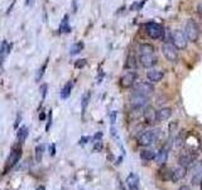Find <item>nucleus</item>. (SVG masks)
<instances>
[{
    "label": "nucleus",
    "instance_id": "nucleus-17",
    "mask_svg": "<svg viewBox=\"0 0 202 190\" xmlns=\"http://www.w3.org/2000/svg\"><path fill=\"white\" fill-rule=\"evenodd\" d=\"M72 31L71 26H70V20H68V14H66L63 18H62V22H61V24H60V28H58V32L61 34L63 33H70Z\"/></svg>",
    "mask_w": 202,
    "mask_h": 190
},
{
    "label": "nucleus",
    "instance_id": "nucleus-11",
    "mask_svg": "<svg viewBox=\"0 0 202 190\" xmlns=\"http://www.w3.org/2000/svg\"><path fill=\"white\" fill-rule=\"evenodd\" d=\"M139 61H140L143 67L150 68V67H153L154 65H157L158 58H157V56L154 53H149V55H140Z\"/></svg>",
    "mask_w": 202,
    "mask_h": 190
},
{
    "label": "nucleus",
    "instance_id": "nucleus-12",
    "mask_svg": "<svg viewBox=\"0 0 202 190\" xmlns=\"http://www.w3.org/2000/svg\"><path fill=\"white\" fill-rule=\"evenodd\" d=\"M143 115H144V119H145V123L147 124H154L158 118H157V112L154 110L153 107H147L143 112Z\"/></svg>",
    "mask_w": 202,
    "mask_h": 190
},
{
    "label": "nucleus",
    "instance_id": "nucleus-7",
    "mask_svg": "<svg viewBox=\"0 0 202 190\" xmlns=\"http://www.w3.org/2000/svg\"><path fill=\"white\" fill-rule=\"evenodd\" d=\"M134 92L137 94H142V95H145V97H148V95H152L154 92V86L152 82H148V81H139V82H135L134 85Z\"/></svg>",
    "mask_w": 202,
    "mask_h": 190
},
{
    "label": "nucleus",
    "instance_id": "nucleus-30",
    "mask_svg": "<svg viewBox=\"0 0 202 190\" xmlns=\"http://www.w3.org/2000/svg\"><path fill=\"white\" fill-rule=\"evenodd\" d=\"M86 65H87V61L85 58H80V60H77L75 62L73 66H75V68H84Z\"/></svg>",
    "mask_w": 202,
    "mask_h": 190
},
{
    "label": "nucleus",
    "instance_id": "nucleus-26",
    "mask_svg": "<svg viewBox=\"0 0 202 190\" xmlns=\"http://www.w3.org/2000/svg\"><path fill=\"white\" fill-rule=\"evenodd\" d=\"M140 157L144 161H150V160H154L156 153H154V151H152V150H143L140 152Z\"/></svg>",
    "mask_w": 202,
    "mask_h": 190
},
{
    "label": "nucleus",
    "instance_id": "nucleus-14",
    "mask_svg": "<svg viewBox=\"0 0 202 190\" xmlns=\"http://www.w3.org/2000/svg\"><path fill=\"white\" fill-rule=\"evenodd\" d=\"M164 74H163V71L162 70H149L148 72H147V79L149 80V82H159L162 81Z\"/></svg>",
    "mask_w": 202,
    "mask_h": 190
},
{
    "label": "nucleus",
    "instance_id": "nucleus-20",
    "mask_svg": "<svg viewBox=\"0 0 202 190\" xmlns=\"http://www.w3.org/2000/svg\"><path fill=\"white\" fill-rule=\"evenodd\" d=\"M28 137V128L25 126H22L20 128H18V132H17V139L19 143H24V141L27 139Z\"/></svg>",
    "mask_w": 202,
    "mask_h": 190
},
{
    "label": "nucleus",
    "instance_id": "nucleus-44",
    "mask_svg": "<svg viewBox=\"0 0 202 190\" xmlns=\"http://www.w3.org/2000/svg\"><path fill=\"white\" fill-rule=\"evenodd\" d=\"M25 4H27L28 7H32L34 4V0H25Z\"/></svg>",
    "mask_w": 202,
    "mask_h": 190
},
{
    "label": "nucleus",
    "instance_id": "nucleus-15",
    "mask_svg": "<svg viewBox=\"0 0 202 190\" xmlns=\"http://www.w3.org/2000/svg\"><path fill=\"white\" fill-rule=\"evenodd\" d=\"M138 184H139V176L137 174L132 172L126 178V185H128L129 190H138Z\"/></svg>",
    "mask_w": 202,
    "mask_h": 190
},
{
    "label": "nucleus",
    "instance_id": "nucleus-6",
    "mask_svg": "<svg viewBox=\"0 0 202 190\" xmlns=\"http://www.w3.org/2000/svg\"><path fill=\"white\" fill-rule=\"evenodd\" d=\"M187 42H188V39H187L186 34L182 31H180V29L173 31V33H172V43L176 46L177 50H185L187 47Z\"/></svg>",
    "mask_w": 202,
    "mask_h": 190
},
{
    "label": "nucleus",
    "instance_id": "nucleus-18",
    "mask_svg": "<svg viewBox=\"0 0 202 190\" xmlns=\"http://www.w3.org/2000/svg\"><path fill=\"white\" fill-rule=\"evenodd\" d=\"M13 50V43H8L7 41H3L2 44H0V56L2 57H7Z\"/></svg>",
    "mask_w": 202,
    "mask_h": 190
},
{
    "label": "nucleus",
    "instance_id": "nucleus-38",
    "mask_svg": "<svg viewBox=\"0 0 202 190\" xmlns=\"http://www.w3.org/2000/svg\"><path fill=\"white\" fill-rule=\"evenodd\" d=\"M14 5H15V0H13V3L9 5V8H8V10H7V14L9 15L10 13H12V10H13V8H14Z\"/></svg>",
    "mask_w": 202,
    "mask_h": 190
},
{
    "label": "nucleus",
    "instance_id": "nucleus-21",
    "mask_svg": "<svg viewBox=\"0 0 202 190\" xmlns=\"http://www.w3.org/2000/svg\"><path fill=\"white\" fill-rule=\"evenodd\" d=\"M72 88H73V81H68L61 90V98L65 100V99H68L70 95H71V91H72Z\"/></svg>",
    "mask_w": 202,
    "mask_h": 190
},
{
    "label": "nucleus",
    "instance_id": "nucleus-27",
    "mask_svg": "<svg viewBox=\"0 0 202 190\" xmlns=\"http://www.w3.org/2000/svg\"><path fill=\"white\" fill-rule=\"evenodd\" d=\"M90 97H91V94L87 91L86 94H84V97H82V103H81V112H82V117L85 115V112H86V108L89 105V102H90Z\"/></svg>",
    "mask_w": 202,
    "mask_h": 190
},
{
    "label": "nucleus",
    "instance_id": "nucleus-33",
    "mask_svg": "<svg viewBox=\"0 0 202 190\" xmlns=\"http://www.w3.org/2000/svg\"><path fill=\"white\" fill-rule=\"evenodd\" d=\"M101 150H103V142H101V141H96L95 145H94V151L95 152H100Z\"/></svg>",
    "mask_w": 202,
    "mask_h": 190
},
{
    "label": "nucleus",
    "instance_id": "nucleus-29",
    "mask_svg": "<svg viewBox=\"0 0 202 190\" xmlns=\"http://www.w3.org/2000/svg\"><path fill=\"white\" fill-rule=\"evenodd\" d=\"M135 66H137L135 57H134V56H129L128 60H126V65H125V67H126V68H134Z\"/></svg>",
    "mask_w": 202,
    "mask_h": 190
},
{
    "label": "nucleus",
    "instance_id": "nucleus-34",
    "mask_svg": "<svg viewBox=\"0 0 202 190\" xmlns=\"http://www.w3.org/2000/svg\"><path fill=\"white\" fill-rule=\"evenodd\" d=\"M47 90H48V85H47V84H43V85L41 86V91H42V102H44V99H46Z\"/></svg>",
    "mask_w": 202,
    "mask_h": 190
},
{
    "label": "nucleus",
    "instance_id": "nucleus-5",
    "mask_svg": "<svg viewBox=\"0 0 202 190\" xmlns=\"http://www.w3.org/2000/svg\"><path fill=\"white\" fill-rule=\"evenodd\" d=\"M22 143H18L15 145V146H13V148H12V153H10V156H9V158H8V161H7V168H5V172L8 171V170H10L12 168H14V166L19 162V160H20V157H22V146H20Z\"/></svg>",
    "mask_w": 202,
    "mask_h": 190
},
{
    "label": "nucleus",
    "instance_id": "nucleus-25",
    "mask_svg": "<svg viewBox=\"0 0 202 190\" xmlns=\"http://www.w3.org/2000/svg\"><path fill=\"white\" fill-rule=\"evenodd\" d=\"M159 178L163 180V181H168V180H172V170L168 169V168H162L159 170Z\"/></svg>",
    "mask_w": 202,
    "mask_h": 190
},
{
    "label": "nucleus",
    "instance_id": "nucleus-13",
    "mask_svg": "<svg viewBox=\"0 0 202 190\" xmlns=\"http://www.w3.org/2000/svg\"><path fill=\"white\" fill-rule=\"evenodd\" d=\"M186 174H187V168H186V166H182V165L177 166L174 170H172V181L177 182V181L182 180L186 176Z\"/></svg>",
    "mask_w": 202,
    "mask_h": 190
},
{
    "label": "nucleus",
    "instance_id": "nucleus-10",
    "mask_svg": "<svg viewBox=\"0 0 202 190\" xmlns=\"http://www.w3.org/2000/svg\"><path fill=\"white\" fill-rule=\"evenodd\" d=\"M148 103V97L145 95H142V94H137V92H133L132 97H130V104L133 108L135 109H140L143 107H145Z\"/></svg>",
    "mask_w": 202,
    "mask_h": 190
},
{
    "label": "nucleus",
    "instance_id": "nucleus-8",
    "mask_svg": "<svg viewBox=\"0 0 202 190\" xmlns=\"http://www.w3.org/2000/svg\"><path fill=\"white\" fill-rule=\"evenodd\" d=\"M197 156H198V153L196 152V151H191V150H188V151H183V152H181V155H180V163L182 165V166H190V165H192L195 161H196V158H197Z\"/></svg>",
    "mask_w": 202,
    "mask_h": 190
},
{
    "label": "nucleus",
    "instance_id": "nucleus-16",
    "mask_svg": "<svg viewBox=\"0 0 202 190\" xmlns=\"http://www.w3.org/2000/svg\"><path fill=\"white\" fill-rule=\"evenodd\" d=\"M171 117H172V109L171 108H162V109H159L157 112V118H158V121H161V122L168 121Z\"/></svg>",
    "mask_w": 202,
    "mask_h": 190
},
{
    "label": "nucleus",
    "instance_id": "nucleus-3",
    "mask_svg": "<svg viewBox=\"0 0 202 190\" xmlns=\"http://www.w3.org/2000/svg\"><path fill=\"white\" fill-rule=\"evenodd\" d=\"M159 129H152V131H145L143 132L139 138H138V142L140 146H149V145H153L154 142L158 139L159 137Z\"/></svg>",
    "mask_w": 202,
    "mask_h": 190
},
{
    "label": "nucleus",
    "instance_id": "nucleus-9",
    "mask_svg": "<svg viewBox=\"0 0 202 190\" xmlns=\"http://www.w3.org/2000/svg\"><path fill=\"white\" fill-rule=\"evenodd\" d=\"M137 81V74L134 71H126V72L120 78V86L124 89L132 88Z\"/></svg>",
    "mask_w": 202,
    "mask_h": 190
},
{
    "label": "nucleus",
    "instance_id": "nucleus-23",
    "mask_svg": "<svg viewBox=\"0 0 202 190\" xmlns=\"http://www.w3.org/2000/svg\"><path fill=\"white\" fill-rule=\"evenodd\" d=\"M84 47H85L84 42H76V43H73V44L71 46V48H70V55H71V56L79 55V53L84 50Z\"/></svg>",
    "mask_w": 202,
    "mask_h": 190
},
{
    "label": "nucleus",
    "instance_id": "nucleus-42",
    "mask_svg": "<svg viewBox=\"0 0 202 190\" xmlns=\"http://www.w3.org/2000/svg\"><path fill=\"white\" fill-rule=\"evenodd\" d=\"M56 155V145L50 146V156H55Z\"/></svg>",
    "mask_w": 202,
    "mask_h": 190
},
{
    "label": "nucleus",
    "instance_id": "nucleus-40",
    "mask_svg": "<svg viewBox=\"0 0 202 190\" xmlns=\"http://www.w3.org/2000/svg\"><path fill=\"white\" fill-rule=\"evenodd\" d=\"M101 137H103V133L99 132V133H96V134L94 136V141H95V142H96V141H100V139H101Z\"/></svg>",
    "mask_w": 202,
    "mask_h": 190
},
{
    "label": "nucleus",
    "instance_id": "nucleus-43",
    "mask_svg": "<svg viewBox=\"0 0 202 190\" xmlns=\"http://www.w3.org/2000/svg\"><path fill=\"white\" fill-rule=\"evenodd\" d=\"M3 63H4V57L0 56V74L3 72Z\"/></svg>",
    "mask_w": 202,
    "mask_h": 190
},
{
    "label": "nucleus",
    "instance_id": "nucleus-4",
    "mask_svg": "<svg viewBox=\"0 0 202 190\" xmlns=\"http://www.w3.org/2000/svg\"><path fill=\"white\" fill-rule=\"evenodd\" d=\"M162 53L164 58L169 62H177V60H178V52H177L176 46L172 42H164L162 44Z\"/></svg>",
    "mask_w": 202,
    "mask_h": 190
},
{
    "label": "nucleus",
    "instance_id": "nucleus-22",
    "mask_svg": "<svg viewBox=\"0 0 202 190\" xmlns=\"http://www.w3.org/2000/svg\"><path fill=\"white\" fill-rule=\"evenodd\" d=\"M139 52L140 55H149V53H154V47L150 43H142L139 46Z\"/></svg>",
    "mask_w": 202,
    "mask_h": 190
},
{
    "label": "nucleus",
    "instance_id": "nucleus-41",
    "mask_svg": "<svg viewBox=\"0 0 202 190\" xmlns=\"http://www.w3.org/2000/svg\"><path fill=\"white\" fill-rule=\"evenodd\" d=\"M44 119H46V112L43 110V112L39 113V121L41 122H44Z\"/></svg>",
    "mask_w": 202,
    "mask_h": 190
},
{
    "label": "nucleus",
    "instance_id": "nucleus-45",
    "mask_svg": "<svg viewBox=\"0 0 202 190\" xmlns=\"http://www.w3.org/2000/svg\"><path fill=\"white\" fill-rule=\"evenodd\" d=\"M180 190H191V188L187 186V185H182V186L180 188Z\"/></svg>",
    "mask_w": 202,
    "mask_h": 190
},
{
    "label": "nucleus",
    "instance_id": "nucleus-28",
    "mask_svg": "<svg viewBox=\"0 0 202 190\" xmlns=\"http://www.w3.org/2000/svg\"><path fill=\"white\" fill-rule=\"evenodd\" d=\"M43 151H44V146H43V145H38V146L36 147V161H37V162H41V161H42Z\"/></svg>",
    "mask_w": 202,
    "mask_h": 190
},
{
    "label": "nucleus",
    "instance_id": "nucleus-47",
    "mask_svg": "<svg viewBox=\"0 0 202 190\" xmlns=\"http://www.w3.org/2000/svg\"><path fill=\"white\" fill-rule=\"evenodd\" d=\"M200 184H201V190H202V180H201V182H200Z\"/></svg>",
    "mask_w": 202,
    "mask_h": 190
},
{
    "label": "nucleus",
    "instance_id": "nucleus-35",
    "mask_svg": "<svg viewBox=\"0 0 202 190\" xmlns=\"http://www.w3.org/2000/svg\"><path fill=\"white\" fill-rule=\"evenodd\" d=\"M89 141H90V137L89 136H85V137H81V139H80L79 143H80V146H85Z\"/></svg>",
    "mask_w": 202,
    "mask_h": 190
},
{
    "label": "nucleus",
    "instance_id": "nucleus-2",
    "mask_svg": "<svg viewBox=\"0 0 202 190\" xmlns=\"http://www.w3.org/2000/svg\"><path fill=\"white\" fill-rule=\"evenodd\" d=\"M185 34L187 37L188 41L191 42H197L198 41V37H200V27L196 23V20L193 19H188L186 22V26H185Z\"/></svg>",
    "mask_w": 202,
    "mask_h": 190
},
{
    "label": "nucleus",
    "instance_id": "nucleus-37",
    "mask_svg": "<svg viewBox=\"0 0 202 190\" xmlns=\"http://www.w3.org/2000/svg\"><path fill=\"white\" fill-rule=\"evenodd\" d=\"M110 119H111V123L114 124L115 121H116V112H111V114H110Z\"/></svg>",
    "mask_w": 202,
    "mask_h": 190
},
{
    "label": "nucleus",
    "instance_id": "nucleus-1",
    "mask_svg": "<svg viewBox=\"0 0 202 190\" xmlns=\"http://www.w3.org/2000/svg\"><path fill=\"white\" fill-rule=\"evenodd\" d=\"M145 32L147 34L152 38V39H163L164 38V28L162 24H158V23H154V22H149V23H145Z\"/></svg>",
    "mask_w": 202,
    "mask_h": 190
},
{
    "label": "nucleus",
    "instance_id": "nucleus-39",
    "mask_svg": "<svg viewBox=\"0 0 202 190\" xmlns=\"http://www.w3.org/2000/svg\"><path fill=\"white\" fill-rule=\"evenodd\" d=\"M197 14L202 18V3H200V4L197 5Z\"/></svg>",
    "mask_w": 202,
    "mask_h": 190
},
{
    "label": "nucleus",
    "instance_id": "nucleus-31",
    "mask_svg": "<svg viewBox=\"0 0 202 190\" xmlns=\"http://www.w3.org/2000/svg\"><path fill=\"white\" fill-rule=\"evenodd\" d=\"M50 126H52V110H49V113H48V121H47V126H46V132H49Z\"/></svg>",
    "mask_w": 202,
    "mask_h": 190
},
{
    "label": "nucleus",
    "instance_id": "nucleus-46",
    "mask_svg": "<svg viewBox=\"0 0 202 190\" xmlns=\"http://www.w3.org/2000/svg\"><path fill=\"white\" fill-rule=\"evenodd\" d=\"M36 190H46V188H44V186H42V185H41V186H38V188H37V189H36Z\"/></svg>",
    "mask_w": 202,
    "mask_h": 190
},
{
    "label": "nucleus",
    "instance_id": "nucleus-19",
    "mask_svg": "<svg viewBox=\"0 0 202 190\" xmlns=\"http://www.w3.org/2000/svg\"><path fill=\"white\" fill-rule=\"evenodd\" d=\"M154 160H156V162H157V165H164L166 162H167V160H168V151L166 150V148H162L159 152H158V155L154 157Z\"/></svg>",
    "mask_w": 202,
    "mask_h": 190
},
{
    "label": "nucleus",
    "instance_id": "nucleus-32",
    "mask_svg": "<svg viewBox=\"0 0 202 190\" xmlns=\"http://www.w3.org/2000/svg\"><path fill=\"white\" fill-rule=\"evenodd\" d=\"M183 142H185V139H183V134L181 133L180 136H177V138H176V145L178 146V147H182V146H183Z\"/></svg>",
    "mask_w": 202,
    "mask_h": 190
},
{
    "label": "nucleus",
    "instance_id": "nucleus-24",
    "mask_svg": "<svg viewBox=\"0 0 202 190\" xmlns=\"http://www.w3.org/2000/svg\"><path fill=\"white\" fill-rule=\"evenodd\" d=\"M48 61H49V58H46V61L43 62V65L39 67V70L37 71V75H36V81L37 82H39L42 79H43V76H44V74H46V70H47V66H48Z\"/></svg>",
    "mask_w": 202,
    "mask_h": 190
},
{
    "label": "nucleus",
    "instance_id": "nucleus-36",
    "mask_svg": "<svg viewBox=\"0 0 202 190\" xmlns=\"http://www.w3.org/2000/svg\"><path fill=\"white\" fill-rule=\"evenodd\" d=\"M20 121H22V114L18 113V115H17V121H15V123H14V128H18V127H19Z\"/></svg>",
    "mask_w": 202,
    "mask_h": 190
}]
</instances>
